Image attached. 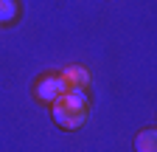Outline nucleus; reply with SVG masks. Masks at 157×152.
Segmentation results:
<instances>
[{
  "label": "nucleus",
  "instance_id": "f257e3e1",
  "mask_svg": "<svg viewBox=\"0 0 157 152\" xmlns=\"http://www.w3.org/2000/svg\"><path fill=\"white\" fill-rule=\"evenodd\" d=\"M87 116H90V99L84 90H67L51 104V118L56 121V127L67 132L84 127Z\"/></svg>",
  "mask_w": 157,
  "mask_h": 152
},
{
  "label": "nucleus",
  "instance_id": "f03ea898",
  "mask_svg": "<svg viewBox=\"0 0 157 152\" xmlns=\"http://www.w3.org/2000/svg\"><path fill=\"white\" fill-rule=\"evenodd\" d=\"M62 93H67V85L59 73H48V76H39L36 85H34V96L45 104H53Z\"/></svg>",
  "mask_w": 157,
  "mask_h": 152
},
{
  "label": "nucleus",
  "instance_id": "7ed1b4c3",
  "mask_svg": "<svg viewBox=\"0 0 157 152\" xmlns=\"http://www.w3.org/2000/svg\"><path fill=\"white\" fill-rule=\"evenodd\" d=\"M59 76L65 79L67 90H87V85H90V73H87L82 65H67Z\"/></svg>",
  "mask_w": 157,
  "mask_h": 152
},
{
  "label": "nucleus",
  "instance_id": "20e7f679",
  "mask_svg": "<svg viewBox=\"0 0 157 152\" xmlns=\"http://www.w3.org/2000/svg\"><path fill=\"white\" fill-rule=\"evenodd\" d=\"M135 152H157V130L154 127H143L132 141Z\"/></svg>",
  "mask_w": 157,
  "mask_h": 152
},
{
  "label": "nucleus",
  "instance_id": "39448f33",
  "mask_svg": "<svg viewBox=\"0 0 157 152\" xmlns=\"http://www.w3.org/2000/svg\"><path fill=\"white\" fill-rule=\"evenodd\" d=\"M20 14V3L17 0H0V23H14Z\"/></svg>",
  "mask_w": 157,
  "mask_h": 152
}]
</instances>
